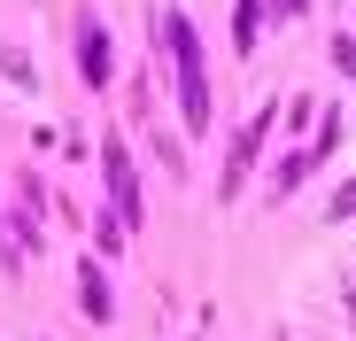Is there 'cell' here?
<instances>
[{"instance_id": "cell-7", "label": "cell", "mask_w": 356, "mask_h": 341, "mask_svg": "<svg viewBox=\"0 0 356 341\" xmlns=\"http://www.w3.org/2000/svg\"><path fill=\"white\" fill-rule=\"evenodd\" d=\"M24 241H39V187L24 179Z\"/></svg>"}, {"instance_id": "cell-4", "label": "cell", "mask_w": 356, "mask_h": 341, "mask_svg": "<svg viewBox=\"0 0 356 341\" xmlns=\"http://www.w3.org/2000/svg\"><path fill=\"white\" fill-rule=\"evenodd\" d=\"M78 63H86V86H108V31H101V16H78Z\"/></svg>"}, {"instance_id": "cell-6", "label": "cell", "mask_w": 356, "mask_h": 341, "mask_svg": "<svg viewBox=\"0 0 356 341\" xmlns=\"http://www.w3.org/2000/svg\"><path fill=\"white\" fill-rule=\"evenodd\" d=\"M256 31H264V8H256V0H241V8H232V47H256Z\"/></svg>"}, {"instance_id": "cell-3", "label": "cell", "mask_w": 356, "mask_h": 341, "mask_svg": "<svg viewBox=\"0 0 356 341\" xmlns=\"http://www.w3.org/2000/svg\"><path fill=\"white\" fill-rule=\"evenodd\" d=\"M271 117H279V109H256V117H248V132L232 140V155H225V194H241V179H248V163H256V148H264Z\"/></svg>"}, {"instance_id": "cell-1", "label": "cell", "mask_w": 356, "mask_h": 341, "mask_svg": "<svg viewBox=\"0 0 356 341\" xmlns=\"http://www.w3.org/2000/svg\"><path fill=\"white\" fill-rule=\"evenodd\" d=\"M163 54H170V70H178V117H186V132H202L209 125V78H202V39H194L186 8L163 16Z\"/></svg>"}, {"instance_id": "cell-8", "label": "cell", "mask_w": 356, "mask_h": 341, "mask_svg": "<svg viewBox=\"0 0 356 341\" xmlns=\"http://www.w3.org/2000/svg\"><path fill=\"white\" fill-rule=\"evenodd\" d=\"M0 271H16V248H8V233H0Z\"/></svg>"}, {"instance_id": "cell-5", "label": "cell", "mask_w": 356, "mask_h": 341, "mask_svg": "<svg viewBox=\"0 0 356 341\" xmlns=\"http://www.w3.org/2000/svg\"><path fill=\"white\" fill-rule=\"evenodd\" d=\"M78 295H86V318H116V295H108V279H101V264H86V279H78Z\"/></svg>"}, {"instance_id": "cell-2", "label": "cell", "mask_w": 356, "mask_h": 341, "mask_svg": "<svg viewBox=\"0 0 356 341\" xmlns=\"http://www.w3.org/2000/svg\"><path fill=\"white\" fill-rule=\"evenodd\" d=\"M101 170H108V209L124 217V233H132V225H140V179H132L124 140H108V148H101Z\"/></svg>"}]
</instances>
